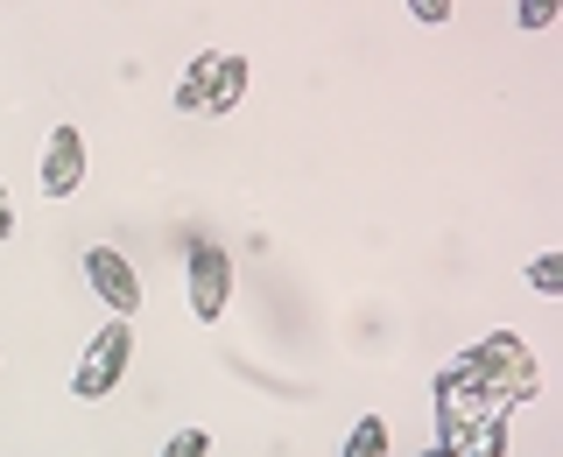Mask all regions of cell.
I'll list each match as a JSON object with an SVG mask.
<instances>
[{
	"label": "cell",
	"mask_w": 563,
	"mask_h": 457,
	"mask_svg": "<svg viewBox=\"0 0 563 457\" xmlns=\"http://www.w3.org/2000/svg\"><path fill=\"white\" fill-rule=\"evenodd\" d=\"M472 359H479V380H486V401L493 409H515V401H536V359H528V345L515 338V331H493V338L472 345Z\"/></svg>",
	"instance_id": "6da1fadb"
},
{
	"label": "cell",
	"mask_w": 563,
	"mask_h": 457,
	"mask_svg": "<svg viewBox=\"0 0 563 457\" xmlns=\"http://www.w3.org/2000/svg\"><path fill=\"white\" fill-rule=\"evenodd\" d=\"M128 366H134V331H128V316H106V324L92 331V345H85L78 374H70V394H78V401H106L120 380H128Z\"/></svg>",
	"instance_id": "7a4b0ae2"
},
{
	"label": "cell",
	"mask_w": 563,
	"mask_h": 457,
	"mask_svg": "<svg viewBox=\"0 0 563 457\" xmlns=\"http://www.w3.org/2000/svg\"><path fill=\"white\" fill-rule=\"evenodd\" d=\"M184 281H190V316H198V324H219L225 303H233V254H225L219 239H190Z\"/></svg>",
	"instance_id": "3957f363"
},
{
	"label": "cell",
	"mask_w": 563,
	"mask_h": 457,
	"mask_svg": "<svg viewBox=\"0 0 563 457\" xmlns=\"http://www.w3.org/2000/svg\"><path fill=\"white\" fill-rule=\"evenodd\" d=\"M43 198L57 204V198H78V183H85V134L70 127V120H57L49 127V141H43Z\"/></svg>",
	"instance_id": "277c9868"
},
{
	"label": "cell",
	"mask_w": 563,
	"mask_h": 457,
	"mask_svg": "<svg viewBox=\"0 0 563 457\" xmlns=\"http://www.w3.org/2000/svg\"><path fill=\"white\" fill-rule=\"evenodd\" d=\"M85 281H92V296L113 316H134L141 310V275H134L128 254H113V246H92V254H85Z\"/></svg>",
	"instance_id": "5b68a950"
},
{
	"label": "cell",
	"mask_w": 563,
	"mask_h": 457,
	"mask_svg": "<svg viewBox=\"0 0 563 457\" xmlns=\"http://www.w3.org/2000/svg\"><path fill=\"white\" fill-rule=\"evenodd\" d=\"M246 99V57L219 49V70H211V92H205V120H225Z\"/></svg>",
	"instance_id": "8992f818"
},
{
	"label": "cell",
	"mask_w": 563,
	"mask_h": 457,
	"mask_svg": "<svg viewBox=\"0 0 563 457\" xmlns=\"http://www.w3.org/2000/svg\"><path fill=\"white\" fill-rule=\"evenodd\" d=\"M339 457H387V422H380V415H360Z\"/></svg>",
	"instance_id": "52a82bcc"
},
{
	"label": "cell",
	"mask_w": 563,
	"mask_h": 457,
	"mask_svg": "<svg viewBox=\"0 0 563 457\" xmlns=\"http://www.w3.org/2000/svg\"><path fill=\"white\" fill-rule=\"evenodd\" d=\"M528 289H536V296H563V254L528 260Z\"/></svg>",
	"instance_id": "ba28073f"
},
{
	"label": "cell",
	"mask_w": 563,
	"mask_h": 457,
	"mask_svg": "<svg viewBox=\"0 0 563 457\" xmlns=\"http://www.w3.org/2000/svg\"><path fill=\"white\" fill-rule=\"evenodd\" d=\"M163 457H211V436L205 430H176L169 444H163Z\"/></svg>",
	"instance_id": "9c48e42d"
},
{
	"label": "cell",
	"mask_w": 563,
	"mask_h": 457,
	"mask_svg": "<svg viewBox=\"0 0 563 457\" xmlns=\"http://www.w3.org/2000/svg\"><path fill=\"white\" fill-rule=\"evenodd\" d=\"M563 0H521V29H550Z\"/></svg>",
	"instance_id": "30bf717a"
},
{
	"label": "cell",
	"mask_w": 563,
	"mask_h": 457,
	"mask_svg": "<svg viewBox=\"0 0 563 457\" xmlns=\"http://www.w3.org/2000/svg\"><path fill=\"white\" fill-rule=\"evenodd\" d=\"M409 14H416L422 29H444L451 22V0H409Z\"/></svg>",
	"instance_id": "8fae6325"
},
{
	"label": "cell",
	"mask_w": 563,
	"mask_h": 457,
	"mask_svg": "<svg viewBox=\"0 0 563 457\" xmlns=\"http://www.w3.org/2000/svg\"><path fill=\"white\" fill-rule=\"evenodd\" d=\"M0 239H14V198H8V183H0Z\"/></svg>",
	"instance_id": "7c38bea8"
}]
</instances>
